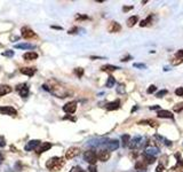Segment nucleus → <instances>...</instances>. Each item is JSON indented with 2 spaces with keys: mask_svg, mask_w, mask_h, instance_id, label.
I'll return each instance as SVG.
<instances>
[{
  "mask_svg": "<svg viewBox=\"0 0 183 172\" xmlns=\"http://www.w3.org/2000/svg\"><path fill=\"white\" fill-rule=\"evenodd\" d=\"M42 87H44V90L51 92L52 94H54L57 97H62L63 99V97H67V96L70 94L65 87H63L60 83H57L55 80H51L47 84H44Z\"/></svg>",
  "mask_w": 183,
  "mask_h": 172,
  "instance_id": "f257e3e1",
  "label": "nucleus"
},
{
  "mask_svg": "<svg viewBox=\"0 0 183 172\" xmlns=\"http://www.w3.org/2000/svg\"><path fill=\"white\" fill-rule=\"evenodd\" d=\"M65 164V161L63 157H57L54 156L52 158H49L47 162H46V168L49 170V171H60Z\"/></svg>",
  "mask_w": 183,
  "mask_h": 172,
  "instance_id": "f03ea898",
  "label": "nucleus"
},
{
  "mask_svg": "<svg viewBox=\"0 0 183 172\" xmlns=\"http://www.w3.org/2000/svg\"><path fill=\"white\" fill-rule=\"evenodd\" d=\"M84 158L87 163H89L91 165H95L97 162V154L94 150H87L84 154Z\"/></svg>",
  "mask_w": 183,
  "mask_h": 172,
  "instance_id": "7ed1b4c3",
  "label": "nucleus"
},
{
  "mask_svg": "<svg viewBox=\"0 0 183 172\" xmlns=\"http://www.w3.org/2000/svg\"><path fill=\"white\" fill-rule=\"evenodd\" d=\"M21 35H22V37L24 39H32L37 37L36 32H35L32 29L28 28V26H23V28L21 29Z\"/></svg>",
  "mask_w": 183,
  "mask_h": 172,
  "instance_id": "20e7f679",
  "label": "nucleus"
},
{
  "mask_svg": "<svg viewBox=\"0 0 183 172\" xmlns=\"http://www.w3.org/2000/svg\"><path fill=\"white\" fill-rule=\"evenodd\" d=\"M142 142H143V138L140 136V135H136V136H134L132 140H129L128 147H129L130 149H135V148L140 147V146L142 145Z\"/></svg>",
  "mask_w": 183,
  "mask_h": 172,
  "instance_id": "39448f33",
  "label": "nucleus"
},
{
  "mask_svg": "<svg viewBox=\"0 0 183 172\" xmlns=\"http://www.w3.org/2000/svg\"><path fill=\"white\" fill-rule=\"evenodd\" d=\"M0 113L2 115H8V116H16L17 110L12 106H3V107H0Z\"/></svg>",
  "mask_w": 183,
  "mask_h": 172,
  "instance_id": "423d86ee",
  "label": "nucleus"
},
{
  "mask_svg": "<svg viewBox=\"0 0 183 172\" xmlns=\"http://www.w3.org/2000/svg\"><path fill=\"white\" fill-rule=\"evenodd\" d=\"M16 91L18 92V94L22 96V97H26L29 95V87L25 83H22V84H18L16 86Z\"/></svg>",
  "mask_w": 183,
  "mask_h": 172,
  "instance_id": "0eeeda50",
  "label": "nucleus"
},
{
  "mask_svg": "<svg viewBox=\"0 0 183 172\" xmlns=\"http://www.w3.org/2000/svg\"><path fill=\"white\" fill-rule=\"evenodd\" d=\"M63 110H64L67 114H73V113H76V110H77V102H76V101H70V102H68L67 104L63 106Z\"/></svg>",
  "mask_w": 183,
  "mask_h": 172,
  "instance_id": "6e6552de",
  "label": "nucleus"
},
{
  "mask_svg": "<svg viewBox=\"0 0 183 172\" xmlns=\"http://www.w3.org/2000/svg\"><path fill=\"white\" fill-rule=\"evenodd\" d=\"M79 153H80V149H79L78 147H70V148L65 152V158H67V159H71L73 157L78 156Z\"/></svg>",
  "mask_w": 183,
  "mask_h": 172,
  "instance_id": "1a4fd4ad",
  "label": "nucleus"
},
{
  "mask_svg": "<svg viewBox=\"0 0 183 172\" xmlns=\"http://www.w3.org/2000/svg\"><path fill=\"white\" fill-rule=\"evenodd\" d=\"M40 143H41V141H40V140H31V141H29V142L25 145L24 149H25L26 152L33 150V149H37V148L39 147V145H40Z\"/></svg>",
  "mask_w": 183,
  "mask_h": 172,
  "instance_id": "9d476101",
  "label": "nucleus"
},
{
  "mask_svg": "<svg viewBox=\"0 0 183 172\" xmlns=\"http://www.w3.org/2000/svg\"><path fill=\"white\" fill-rule=\"evenodd\" d=\"M52 143L51 142H41L40 145H39V147L37 148V154H42L45 153V152H48L51 148H52Z\"/></svg>",
  "mask_w": 183,
  "mask_h": 172,
  "instance_id": "9b49d317",
  "label": "nucleus"
},
{
  "mask_svg": "<svg viewBox=\"0 0 183 172\" xmlns=\"http://www.w3.org/2000/svg\"><path fill=\"white\" fill-rule=\"evenodd\" d=\"M37 69L36 68H30V67H24V68H21L19 69V72L22 75H25V76H29V77H32L35 74H36Z\"/></svg>",
  "mask_w": 183,
  "mask_h": 172,
  "instance_id": "f8f14e48",
  "label": "nucleus"
},
{
  "mask_svg": "<svg viewBox=\"0 0 183 172\" xmlns=\"http://www.w3.org/2000/svg\"><path fill=\"white\" fill-rule=\"evenodd\" d=\"M105 148L108 152H113L119 148V141L118 140H110L109 142L105 143Z\"/></svg>",
  "mask_w": 183,
  "mask_h": 172,
  "instance_id": "ddd939ff",
  "label": "nucleus"
},
{
  "mask_svg": "<svg viewBox=\"0 0 183 172\" xmlns=\"http://www.w3.org/2000/svg\"><path fill=\"white\" fill-rule=\"evenodd\" d=\"M105 108H107L108 111H113V110L119 109V108H120V100H114V101H112V102L107 103Z\"/></svg>",
  "mask_w": 183,
  "mask_h": 172,
  "instance_id": "4468645a",
  "label": "nucleus"
},
{
  "mask_svg": "<svg viewBox=\"0 0 183 172\" xmlns=\"http://www.w3.org/2000/svg\"><path fill=\"white\" fill-rule=\"evenodd\" d=\"M108 30L111 33H114V32H119L121 30V25L118 23V22H111L108 26Z\"/></svg>",
  "mask_w": 183,
  "mask_h": 172,
  "instance_id": "2eb2a0df",
  "label": "nucleus"
},
{
  "mask_svg": "<svg viewBox=\"0 0 183 172\" xmlns=\"http://www.w3.org/2000/svg\"><path fill=\"white\" fill-rule=\"evenodd\" d=\"M110 158V153L108 150H100L97 153V159L102 161V162H107Z\"/></svg>",
  "mask_w": 183,
  "mask_h": 172,
  "instance_id": "dca6fc26",
  "label": "nucleus"
},
{
  "mask_svg": "<svg viewBox=\"0 0 183 172\" xmlns=\"http://www.w3.org/2000/svg\"><path fill=\"white\" fill-rule=\"evenodd\" d=\"M158 153H159V148L158 147H148L146 149V152H144V155L156 157V155H158Z\"/></svg>",
  "mask_w": 183,
  "mask_h": 172,
  "instance_id": "f3484780",
  "label": "nucleus"
},
{
  "mask_svg": "<svg viewBox=\"0 0 183 172\" xmlns=\"http://www.w3.org/2000/svg\"><path fill=\"white\" fill-rule=\"evenodd\" d=\"M157 116H158L159 118H173V117H174L171 111H168V110H163V109L158 110Z\"/></svg>",
  "mask_w": 183,
  "mask_h": 172,
  "instance_id": "a211bd4d",
  "label": "nucleus"
},
{
  "mask_svg": "<svg viewBox=\"0 0 183 172\" xmlns=\"http://www.w3.org/2000/svg\"><path fill=\"white\" fill-rule=\"evenodd\" d=\"M12 92V87L9 85H0V96L9 94Z\"/></svg>",
  "mask_w": 183,
  "mask_h": 172,
  "instance_id": "6ab92c4d",
  "label": "nucleus"
},
{
  "mask_svg": "<svg viewBox=\"0 0 183 172\" xmlns=\"http://www.w3.org/2000/svg\"><path fill=\"white\" fill-rule=\"evenodd\" d=\"M38 57V54L36 52H26L25 54H23V58L25 61H32V60H36Z\"/></svg>",
  "mask_w": 183,
  "mask_h": 172,
  "instance_id": "aec40b11",
  "label": "nucleus"
},
{
  "mask_svg": "<svg viewBox=\"0 0 183 172\" xmlns=\"http://www.w3.org/2000/svg\"><path fill=\"white\" fill-rule=\"evenodd\" d=\"M120 69L119 67H116V65H112V64H105V65H102L101 67V70L102 71H109V72H112V71H116Z\"/></svg>",
  "mask_w": 183,
  "mask_h": 172,
  "instance_id": "412c9836",
  "label": "nucleus"
},
{
  "mask_svg": "<svg viewBox=\"0 0 183 172\" xmlns=\"http://www.w3.org/2000/svg\"><path fill=\"white\" fill-rule=\"evenodd\" d=\"M15 48H21V49H31V48H35L33 45L29 44V42H23V44H16L15 45Z\"/></svg>",
  "mask_w": 183,
  "mask_h": 172,
  "instance_id": "4be33fe9",
  "label": "nucleus"
},
{
  "mask_svg": "<svg viewBox=\"0 0 183 172\" xmlns=\"http://www.w3.org/2000/svg\"><path fill=\"white\" fill-rule=\"evenodd\" d=\"M135 169L137 171H146V163L144 161H140V162H136L135 164Z\"/></svg>",
  "mask_w": 183,
  "mask_h": 172,
  "instance_id": "5701e85b",
  "label": "nucleus"
},
{
  "mask_svg": "<svg viewBox=\"0 0 183 172\" xmlns=\"http://www.w3.org/2000/svg\"><path fill=\"white\" fill-rule=\"evenodd\" d=\"M137 21H139V17H137L136 15H135V16H130V17L127 19V26H129V28L134 26V25L137 23Z\"/></svg>",
  "mask_w": 183,
  "mask_h": 172,
  "instance_id": "b1692460",
  "label": "nucleus"
},
{
  "mask_svg": "<svg viewBox=\"0 0 183 172\" xmlns=\"http://www.w3.org/2000/svg\"><path fill=\"white\" fill-rule=\"evenodd\" d=\"M114 84H116V79H114V77L113 76L108 77V80H107V83H105V86H107L108 88H111V87L114 86Z\"/></svg>",
  "mask_w": 183,
  "mask_h": 172,
  "instance_id": "393cba45",
  "label": "nucleus"
},
{
  "mask_svg": "<svg viewBox=\"0 0 183 172\" xmlns=\"http://www.w3.org/2000/svg\"><path fill=\"white\" fill-rule=\"evenodd\" d=\"M146 123H149V125H150V126H153V127H157V126H158V124H157L155 120H151V119H146V120H141V122H139L140 125H143V124H146Z\"/></svg>",
  "mask_w": 183,
  "mask_h": 172,
  "instance_id": "a878e982",
  "label": "nucleus"
},
{
  "mask_svg": "<svg viewBox=\"0 0 183 172\" xmlns=\"http://www.w3.org/2000/svg\"><path fill=\"white\" fill-rule=\"evenodd\" d=\"M151 21H152V15H149V16H148L146 19H142V21H141V23H140V26H142V28H143V26H146V25H148L150 22H151Z\"/></svg>",
  "mask_w": 183,
  "mask_h": 172,
  "instance_id": "bb28decb",
  "label": "nucleus"
},
{
  "mask_svg": "<svg viewBox=\"0 0 183 172\" xmlns=\"http://www.w3.org/2000/svg\"><path fill=\"white\" fill-rule=\"evenodd\" d=\"M129 139H130V136H129L128 134H124V135L121 136V140H123V145H124V147H125V146H128V143H129Z\"/></svg>",
  "mask_w": 183,
  "mask_h": 172,
  "instance_id": "cd10ccee",
  "label": "nucleus"
},
{
  "mask_svg": "<svg viewBox=\"0 0 183 172\" xmlns=\"http://www.w3.org/2000/svg\"><path fill=\"white\" fill-rule=\"evenodd\" d=\"M117 92L119 94H125V85L124 84H119L117 87Z\"/></svg>",
  "mask_w": 183,
  "mask_h": 172,
  "instance_id": "c85d7f7f",
  "label": "nucleus"
},
{
  "mask_svg": "<svg viewBox=\"0 0 183 172\" xmlns=\"http://www.w3.org/2000/svg\"><path fill=\"white\" fill-rule=\"evenodd\" d=\"M74 74L79 77V78H81L82 75H84V69H82V68H77V69H74Z\"/></svg>",
  "mask_w": 183,
  "mask_h": 172,
  "instance_id": "c756f323",
  "label": "nucleus"
},
{
  "mask_svg": "<svg viewBox=\"0 0 183 172\" xmlns=\"http://www.w3.org/2000/svg\"><path fill=\"white\" fill-rule=\"evenodd\" d=\"M144 158H146V163L148 164H151V163H153L155 161H156V157H153V156H148V155H144Z\"/></svg>",
  "mask_w": 183,
  "mask_h": 172,
  "instance_id": "7c9ffc66",
  "label": "nucleus"
},
{
  "mask_svg": "<svg viewBox=\"0 0 183 172\" xmlns=\"http://www.w3.org/2000/svg\"><path fill=\"white\" fill-rule=\"evenodd\" d=\"M173 109H174V111H176V113L182 111L183 110V103H177V104H175Z\"/></svg>",
  "mask_w": 183,
  "mask_h": 172,
  "instance_id": "2f4dec72",
  "label": "nucleus"
},
{
  "mask_svg": "<svg viewBox=\"0 0 183 172\" xmlns=\"http://www.w3.org/2000/svg\"><path fill=\"white\" fill-rule=\"evenodd\" d=\"M183 62L182 58H173L172 61H171V63L173 64V65H179V64H181Z\"/></svg>",
  "mask_w": 183,
  "mask_h": 172,
  "instance_id": "473e14b6",
  "label": "nucleus"
},
{
  "mask_svg": "<svg viewBox=\"0 0 183 172\" xmlns=\"http://www.w3.org/2000/svg\"><path fill=\"white\" fill-rule=\"evenodd\" d=\"M156 90H157V87H156L155 85H150V86H149V88L146 90V93H148V94L155 93V92H156Z\"/></svg>",
  "mask_w": 183,
  "mask_h": 172,
  "instance_id": "72a5a7b5",
  "label": "nucleus"
},
{
  "mask_svg": "<svg viewBox=\"0 0 183 172\" xmlns=\"http://www.w3.org/2000/svg\"><path fill=\"white\" fill-rule=\"evenodd\" d=\"M133 67H134V68H137V69H146V65L144 63H134Z\"/></svg>",
  "mask_w": 183,
  "mask_h": 172,
  "instance_id": "f704fd0d",
  "label": "nucleus"
},
{
  "mask_svg": "<svg viewBox=\"0 0 183 172\" xmlns=\"http://www.w3.org/2000/svg\"><path fill=\"white\" fill-rule=\"evenodd\" d=\"M1 55L6 57H12V56H14V52H13V51H6V52H3Z\"/></svg>",
  "mask_w": 183,
  "mask_h": 172,
  "instance_id": "c9c22d12",
  "label": "nucleus"
},
{
  "mask_svg": "<svg viewBox=\"0 0 183 172\" xmlns=\"http://www.w3.org/2000/svg\"><path fill=\"white\" fill-rule=\"evenodd\" d=\"M167 93H168V91H167V90H163V91H160V92H158V93L156 94V96H157V97H163V96L166 95Z\"/></svg>",
  "mask_w": 183,
  "mask_h": 172,
  "instance_id": "e433bc0d",
  "label": "nucleus"
},
{
  "mask_svg": "<svg viewBox=\"0 0 183 172\" xmlns=\"http://www.w3.org/2000/svg\"><path fill=\"white\" fill-rule=\"evenodd\" d=\"M175 94L177 96H183V87H179L175 90Z\"/></svg>",
  "mask_w": 183,
  "mask_h": 172,
  "instance_id": "4c0bfd02",
  "label": "nucleus"
},
{
  "mask_svg": "<svg viewBox=\"0 0 183 172\" xmlns=\"http://www.w3.org/2000/svg\"><path fill=\"white\" fill-rule=\"evenodd\" d=\"M5 146H6V139L5 136L0 135V147H5Z\"/></svg>",
  "mask_w": 183,
  "mask_h": 172,
  "instance_id": "58836bf2",
  "label": "nucleus"
},
{
  "mask_svg": "<svg viewBox=\"0 0 183 172\" xmlns=\"http://www.w3.org/2000/svg\"><path fill=\"white\" fill-rule=\"evenodd\" d=\"M76 19H88V16L87 15H80V14H78V15H76Z\"/></svg>",
  "mask_w": 183,
  "mask_h": 172,
  "instance_id": "ea45409f",
  "label": "nucleus"
},
{
  "mask_svg": "<svg viewBox=\"0 0 183 172\" xmlns=\"http://www.w3.org/2000/svg\"><path fill=\"white\" fill-rule=\"evenodd\" d=\"M155 139L159 140L160 142H162V141H164V142H165V140H166V139H165L164 136H162V135H159V134H155Z\"/></svg>",
  "mask_w": 183,
  "mask_h": 172,
  "instance_id": "a19ab883",
  "label": "nucleus"
},
{
  "mask_svg": "<svg viewBox=\"0 0 183 172\" xmlns=\"http://www.w3.org/2000/svg\"><path fill=\"white\" fill-rule=\"evenodd\" d=\"M133 9V6H124L123 7V10L126 13V12H129V10H132Z\"/></svg>",
  "mask_w": 183,
  "mask_h": 172,
  "instance_id": "79ce46f5",
  "label": "nucleus"
},
{
  "mask_svg": "<svg viewBox=\"0 0 183 172\" xmlns=\"http://www.w3.org/2000/svg\"><path fill=\"white\" fill-rule=\"evenodd\" d=\"M88 171L89 172H97V169H96V166H95V165H89Z\"/></svg>",
  "mask_w": 183,
  "mask_h": 172,
  "instance_id": "37998d69",
  "label": "nucleus"
},
{
  "mask_svg": "<svg viewBox=\"0 0 183 172\" xmlns=\"http://www.w3.org/2000/svg\"><path fill=\"white\" fill-rule=\"evenodd\" d=\"M175 55H176V57H180V58H182V57H183V49H180V51H177Z\"/></svg>",
  "mask_w": 183,
  "mask_h": 172,
  "instance_id": "c03bdc74",
  "label": "nucleus"
},
{
  "mask_svg": "<svg viewBox=\"0 0 183 172\" xmlns=\"http://www.w3.org/2000/svg\"><path fill=\"white\" fill-rule=\"evenodd\" d=\"M77 31H78V28H77V26H74V28H72V29H70V30H69V33H70V35H73V33H76Z\"/></svg>",
  "mask_w": 183,
  "mask_h": 172,
  "instance_id": "a18cd8bd",
  "label": "nucleus"
},
{
  "mask_svg": "<svg viewBox=\"0 0 183 172\" xmlns=\"http://www.w3.org/2000/svg\"><path fill=\"white\" fill-rule=\"evenodd\" d=\"M164 171V166L162 165V164H159L158 166H157V169H156V172H163Z\"/></svg>",
  "mask_w": 183,
  "mask_h": 172,
  "instance_id": "49530a36",
  "label": "nucleus"
},
{
  "mask_svg": "<svg viewBox=\"0 0 183 172\" xmlns=\"http://www.w3.org/2000/svg\"><path fill=\"white\" fill-rule=\"evenodd\" d=\"M132 58H133V57L130 56V55H127L126 57H123V58H121L120 61H123V62H127V61H129V60H132Z\"/></svg>",
  "mask_w": 183,
  "mask_h": 172,
  "instance_id": "de8ad7c7",
  "label": "nucleus"
},
{
  "mask_svg": "<svg viewBox=\"0 0 183 172\" xmlns=\"http://www.w3.org/2000/svg\"><path fill=\"white\" fill-rule=\"evenodd\" d=\"M149 109L150 110H160V107L159 106H151Z\"/></svg>",
  "mask_w": 183,
  "mask_h": 172,
  "instance_id": "09e8293b",
  "label": "nucleus"
},
{
  "mask_svg": "<svg viewBox=\"0 0 183 172\" xmlns=\"http://www.w3.org/2000/svg\"><path fill=\"white\" fill-rule=\"evenodd\" d=\"M79 171H80V168H79V166H74V168L71 169L70 172H79Z\"/></svg>",
  "mask_w": 183,
  "mask_h": 172,
  "instance_id": "8fccbe9b",
  "label": "nucleus"
},
{
  "mask_svg": "<svg viewBox=\"0 0 183 172\" xmlns=\"http://www.w3.org/2000/svg\"><path fill=\"white\" fill-rule=\"evenodd\" d=\"M63 119H71L72 122H76V120H77L76 118H73V117H70V116H64V117H63Z\"/></svg>",
  "mask_w": 183,
  "mask_h": 172,
  "instance_id": "3c124183",
  "label": "nucleus"
},
{
  "mask_svg": "<svg viewBox=\"0 0 183 172\" xmlns=\"http://www.w3.org/2000/svg\"><path fill=\"white\" fill-rule=\"evenodd\" d=\"M165 145H166L167 147H171V146H172V141H169V140L166 139V140H165Z\"/></svg>",
  "mask_w": 183,
  "mask_h": 172,
  "instance_id": "603ef678",
  "label": "nucleus"
},
{
  "mask_svg": "<svg viewBox=\"0 0 183 172\" xmlns=\"http://www.w3.org/2000/svg\"><path fill=\"white\" fill-rule=\"evenodd\" d=\"M177 166H183V161L182 159H179V162H177V164H176V166H175V168H177Z\"/></svg>",
  "mask_w": 183,
  "mask_h": 172,
  "instance_id": "864d4df0",
  "label": "nucleus"
},
{
  "mask_svg": "<svg viewBox=\"0 0 183 172\" xmlns=\"http://www.w3.org/2000/svg\"><path fill=\"white\" fill-rule=\"evenodd\" d=\"M3 162V155L2 154H0V164Z\"/></svg>",
  "mask_w": 183,
  "mask_h": 172,
  "instance_id": "5fc2aeb1",
  "label": "nucleus"
},
{
  "mask_svg": "<svg viewBox=\"0 0 183 172\" xmlns=\"http://www.w3.org/2000/svg\"><path fill=\"white\" fill-rule=\"evenodd\" d=\"M52 28H53V29H57V30H62V28H61V26H56V25H53Z\"/></svg>",
  "mask_w": 183,
  "mask_h": 172,
  "instance_id": "6e6d98bb",
  "label": "nucleus"
},
{
  "mask_svg": "<svg viewBox=\"0 0 183 172\" xmlns=\"http://www.w3.org/2000/svg\"><path fill=\"white\" fill-rule=\"evenodd\" d=\"M136 109H137V107H134V108H133V109H132V113H134V111H135V110H136Z\"/></svg>",
  "mask_w": 183,
  "mask_h": 172,
  "instance_id": "4d7b16f0",
  "label": "nucleus"
},
{
  "mask_svg": "<svg viewBox=\"0 0 183 172\" xmlns=\"http://www.w3.org/2000/svg\"><path fill=\"white\" fill-rule=\"evenodd\" d=\"M79 172H85V171H84V170H81V169H80V171H79Z\"/></svg>",
  "mask_w": 183,
  "mask_h": 172,
  "instance_id": "13d9d810",
  "label": "nucleus"
},
{
  "mask_svg": "<svg viewBox=\"0 0 183 172\" xmlns=\"http://www.w3.org/2000/svg\"><path fill=\"white\" fill-rule=\"evenodd\" d=\"M136 172H146V171H136Z\"/></svg>",
  "mask_w": 183,
  "mask_h": 172,
  "instance_id": "bf43d9fd",
  "label": "nucleus"
}]
</instances>
